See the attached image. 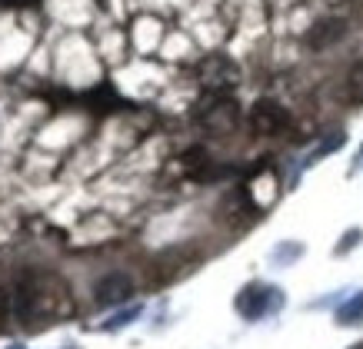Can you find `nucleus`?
Wrapping results in <instances>:
<instances>
[{
	"instance_id": "1",
	"label": "nucleus",
	"mask_w": 363,
	"mask_h": 349,
	"mask_svg": "<svg viewBox=\"0 0 363 349\" xmlns=\"http://www.w3.org/2000/svg\"><path fill=\"white\" fill-rule=\"evenodd\" d=\"M74 299L67 293V283L54 273H27L17 283L13 293V313L30 323V319H64L70 316Z\"/></svg>"
},
{
	"instance_id": "2",
	"label": "nucleus",
	"mask_w": 363,
	"mask_h": 349,
	"mask_svg": "<svg viewBox=\"0 0 363 349\" xmlns=\"http://www.w3.org/2000/svg\"><path fill=\"white\" fill-rule=\"evenodd\" d=\"M280 306H284V293H280L277 286L250 283V286H243L240 296H237V313H240L243 319H250V323L264 319L267 313H274Z\"/></svg>"
},
{
	"instance_id": "3",
	"label": "nucleus",
	"mask_w": 363,
	"mask_h": 349,
	"mask_svg": "<svg viewBox=\"0 0 363 349\" xmlns=\"http://www.w3.org/2000/svg\"><path fill=\"white\" fill-rule=\"evenodd\" d=\"M197 120L203 130L210 133H233L237 130V123H240V107L233 103L230 97H210L203 107L197 110Z\"/></svg>"
},
{
	"instance_id": "4",
	"label": "nucleus",
	"mask_w": 363,
	"mask_h": 349,
	"mask_svg": "<svg viewBox=\"0 0 363 349\" xmlns=\"http://www.w3.org/2000/svg\"><path fill=\"white\" fill-rule=\"evenodd\" d=\"M250 127L253 133L260 137H280V133L290 130V113L286 107H280L277 100H257L250 107Z\"/></svg>"
},
{
	"instance_id": "5",
	"label": "nucleus",
	"mask_w": 363,
	"mask_h": 349,
	"mask_svg": "<svg viewBox=\"0 0 363 349\" xmlns=\"http://www.w3.org/2000/svg\"><path fill=\"white\" fill-rule=\"evenodd\" d=\"M133 293V280L127 273H107L100 276L94 286V303L97 306H117L123 299H130Z\"/></svg>"
},
{
	"instance_id": "6",
	"label": "nucleus",
	"mask_w": 363,
	"mask_h": 349,
	"mask_svg": "<svg viewBox=\"0 0 363 349\" xmlns=\"http://www.w3.org/2000/svg\"><path fill=\"white\" fill-rule=\"evenodd\" d=\"M203 80L217 90L230 87V84H237V67H233L227 57H210L207 64H203Z\"/></svg>"
},
{
	"instance_id": "7",
	"label": "nucleus",
	"mask_w": 363,
	"mask_h": 349,
	"mask_svg": "<svg viewBox=\"0 0 363 349\" xmlns=\"http://www.w3.org/2000/svg\"><path fill=\"white\" fill-rule=\"evenodd\" d=\"M343 37V23L340 21H320L313 30L307 33V44L313 47V50H320V47L333 44V40H340Z\"/></svg>"
},
{
	"instance_id": "8",
	"label": "nucleus",
	"mask_w": 363,
	"mask_h": 349,
	"mask_svg": "<svg viewBox=\"0 0 363 349\" xmlns=\"http://www.w3.org/2000/svg\"><path fill=\"white\" fill-rule=\"evenodd\" d=\"M337 323H340V326H360L363 323V290L353 293L350 299L337 309Z\"/></svg>"
},
{
	"instance_id": "9",
	"label": "nucleus",
	"mask_w": 363,
	"mask_h": 349,
	"mask_svg": "<svg viewBox=\"0 0 363 349\" xmlns=\"http://www.w3.org/2000/svg\"><path fill=\"white\" fill-rule=\"evenodd\" d=\"M143 316V306L140 303H133V306H127V309H117L107 323H104V329L107 333H117V329H123V326H130L133 319H140Z\"/></svg>"
},
{
	"instance_id": "10",
	"label": "nucleus",
	"mask_w": 363,
	"mask_h": 349,
	"mask_svg": "<svg viewBox=\"0 0 363 349\" xmlns=\"http://www.w3.org/2000/svg\"><path fill=\"white\" fill-rule=\"evenodd\" d=\"M343 93H347V100H350V103H363V60H360V64H353V67H350Z\"/></svg>"
},
{
	"instance_id": "11",
	"label": "nucleus",
	"mask_w": 363,
	"mask_h": 349,
	"mask_svg": "<svg viewBox=\"0 0 363 349\" xmlns=\"http://www.w3.org/2000/svg\"><path fill=\"white\" fill-rule=\"evenodd\" d=\"M297 256H303V243H280V246L270 253V260H274L277 266H290Z\"/></svg>"
},
{
	"instance_id": "12",
	"label": "nucleus",
	"mask_w": 363,
	"mask_h": 349,
	"mask_svg": "<svg viewBox=\"0 0 363 349\" xmlns=\"http://www.w3.org/2000/svg\"><path fill=\"white\" fill-rule=\"evenodd\" d=\"M360 240H363V229L360 227H353V229H347V233H343V240L337 243V256H343V253H350L353 246H360Z\"/></svg>"
},
{
	"instance_id": "13",
	"label": "nucleus",
	"mask_w": 363,
	"mask_h": 349,
	"mask_svg": "<svg viewBox=\"0 0 363 349\" xmlns=\"http://www.w3.org/2000/svg\"><path fill=\"white\" fill-rule=\"evenodd\" d=\"M11 309H13V296L7 290H0V326H4V319L11 316Z\"/></svg>"
},
{
	"instance_id": "14",
	"label": "nucleus",
	"mask_w": 363,
	"mask_h": 349,
	"mask_svg": "<svg viewBox=\"0 0 363 349\" xmlns=\"http://www.w3.org/2000/svg\"><path fill=\"white\" fill-rule=\"evenodd\" d=\"M11 349H27V346H21V343H17V346H11Z\"/></svg>"
},
{
	"instance_id": "15",
	"label": "nucleus",
	"mask_w": 363,
	"mask_h": 349,
	"mask_svg": "<svg viewBox=\"0 0 363 349\" xmlns=\"http://www.w3.org/2000/svg\"><path fill=\"white\" fill-rule=\"evenodd\" d=\"M67 349H77V346H67Z\"/></svg>"
},
{
	"instance_id": "16",
	"label": "nucleus",
	"mask_w": 363,
	"mask_h": 349,
	"mask_svg": "<svg viewBox=\"0 0 363 349\" xmlns=\"http://www.w3.org/2000/svg\"><path fill=\"white\" fill-rule=\"evenodd\" d=\"M360 156H363V147H360Z\"/></svg>"
}]
</instances>
